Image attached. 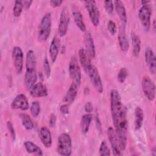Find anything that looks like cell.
<instances>
[{
	"label": "cell",
	"mask_w": 156,
	"mask_h": 156,
	"mask_svg": "<svg viewBox=\"0 0 156 156\" xmlns=\"http://www.w3.org/2000/svg\"><path fill=\"white\" fill-rule=\"evenodd\" d=\"M110 97V109L115 127L114 130L118 138L119 148L121 151H124L127 144V109L122 104L119 93L116 89L111 90Z\"/></svg>",
	"instance_id": "6da1fadb"
},
{
	"label": "cell",
	"mask_w": 156,
	"mask_h": 156,
	"mask_svg": "<svg viewBox=\"0 0 156 156\" xmlns=\"http://www.w3.org/2000/svg\"><path fill=\"white\" fill-rule=\"evenodd\" d=\"M26 72L24 77V84L27 90L34 86L37 81V57L33 50H29L26 55Z\"/></svg>",
	"instance_id": "7a4b0ae2"
},
{
	"label": "cell",
	"mask_w": 156,
	"mask_h": 156,
	"mask_svg": "<svg viewBox=\"0 0 156 156\" xmlns=\"http://www.w3.org/2000/svg\"><path fill=\"white\" fill-rule=\"evenodd\" d=\"M52 26L51 13L50 12L46 13L42 17L38 29V38L40 41H44L49 38Z\"/></svg>",
	"instance_id": "3957f363"
},
{
	"label": "cell",
	"mask_w": 156,
	"mask_h": 156,
	"mask_svg": "<svg viewBox=\"0 0 156 156\" xmlns=\"http://www.w3.org/2000/svg\"><path fill=\"white\" fill-rule=\"evenodd\" d=\"M73 151V143L70 135L67 133H61L58 138L57 151L60 155L69 156Z\"/></svg>",
	"instance_id": "277c9868"
},
{
	"label": "cell",
	"mask_w": 156,
	"mask_h": 156,
	"mask_svg": "<svg viewBox=\"0 0 156 156\" xmlns=\"http://www.w3.org/2000/svg\"><path fill=\"white\" fill-rule=\"evenodd\" d=\"M152 6L150 2L142 5L138 11V18L145 32H147L151 27Z\"/></svg>",
	"instance_id": "5b68a950"
},
{
	"label": "cell",
	"mask_w": 156,
	"mask_h": 156,
	"mask_svg": "<svg viewBox=\"0 0 156 156\" xmlns=\"http://www.w3.org/2000/svg\"><path fill=\"white\" fill-rule=\"evenodd\" d=\"M68 71L72 82L75 83L79 87L82 79L81 69L77 57L75 55H72L71 57L68 66Z\"/></svg>",
	"instance_id": "8992f818"
},
{
	"label": "cell",
	"mask_w": 156,
	"mask_h": 156,
	"mask_svg": "<svg viewBox=\"0 0 156 156\" xmlns=\"http://www.w3.org/2000/svg\"><path fill=\"white\" fill-rule=\"evenodd\" d=\"M84 71L89 77L96 91L99 93H102L103 91V84L97 68L91 64Z\"/></svg>",
	"instance_id": "52a82bcc"
},
{
	"label": "cell",
	"mask_w": 156,
	"mask_h": 156,
	"mask_svg": "<svg viewBox=\"0 0 156 156\" xmlns=\"http://www.w3.org/2000/svg\"><path fill=\"white\" fill-rule=\"evenodd\" d=\"M84 4L91 23L95 27L98 26L100 23V12L96 1H84Z\"/></svg>",
	"instance_id": "ba28073f"
},
{
	"label": "cell",
	"mask_w": 156,
	"mask_h": 156,
	"mask_svg": "<svg viewBox=\"0 0 156 156\" xmlns=\"http://www.w3.org/2000/svg\"><path fill=\"white\" fill-rule=\"evenodd\" d=\"M141 87L145 97L149 101H154L155 96V85L149 76L143 77L141 80Z\"/></svg>",
	"instance_id": "9c48e42d"
},
{
	"label": "cell",
	"mask_w": 156,
	"mask_h": 156,
	"mask_svg": "<svg viewBox=\"0 0 156 156\" xmlns=\"http://www.w3.org/2000/svg\"><path fill=\"white\" fill-rule=\"evenodd\" d=\"M70 21V16L66 7H63L61 10L58 27V35L62 37L66 35L68 31Z\"/></svg>",
	"instance_id": "30bf717a"
},
{
	"label": "cell",
	"mask_w": 156,
	"mask_h": 156,
	"mask_svg": "<svg viewBox=\"0 0 156 156\" xmlns=\"http://www.w3.org/2000/svg\"><path fill=\"white\" fill-rule=\"evenodd\" d=\"M12 59L15 71L17 74H21L23 68L24 54L22 49L19 46H15L12 49Z\"/></svg>",
	"instance_id": "8fae6325"
},
{
	"label": "cell",
	"mask_w": 156,
	"mask_h": 156,
	"mask_svg": "<svg viewBox=\"0 0 156 156\" xmlns=\"http://www.w3.org/2000/svg\"><path fill=\"white\" fill-rule=\"evenodd\" d=\"M10 107L12 109L26 111L29 108V104L27 96L23 93L18 94L11 102Z\"/></svg>",
	"instance_id": "7c38bea8"
},
{
	"label": "cell",
	"mask_w": 156,
	"mask_h": 156,
	"mask_svg": "<svg viewBox=\"0 0 156 156\" xmlns=\"http://www.w3.org/2000/svg\"><path fill=\"white\" fill-rule=\"evenodd\" d=\"M107 135L111 146V148L112 149L113 155L115 156L121 155L122 152L119 146L118 138L116 137L114 129H113L112 127H109L108 128Z\"/></svg>",
	"instance_id": "4fadbf2b"
},
{
	"label": "cell",
	"mask_w": 156,
	"mask_h": 156,
	"mask_svg": "<svg viewBox=\"0 0 156 156\" xmlns=\"http://www.w3.org/2000/svg\"><path fill=\"white\" fill-rule=\"evenodd\" d=\"M144 58L145 62L150 73L152 74H154L156 72V59L155 54L151 48L147 47L146 48Z\"/></svg>",
	"instance_id": "5bb4252c"
},
{
	"label": "cell",
	"mask_w": 156,
	"mask_h": 156,
	"mask_svg": "<svg viewBox=\"0 0 156 156\" xmlns=\"http://www.w3.org/2000/svg\"><path fill=\"white\" fill-rule=\"evenodd\" d=\"M60 45L61 42L60 38L57 35L54 36L52 39L49 49V56L52 63H54L57 58L60 49Z\"/></svg>",
	"instance_id": "9a60e30c"
},
{
	"label": "cell",
	"mask_w": 156,
	"mask_h": 156,
	"mask_svg": "<svg viewBox=\"0 0 156 156\" xmlns=\"http://www.w3.org/2000/svg\"><path fill=\"white\" fill-rule=\"evenodd\" d=\"M113 4L114 8L115 9L116 12L121 21L122 27L126 28L127 23V17L126 10L124 7V3L121 1H114Z\"/></svg>",
	"instance_id": "2e32d148"
},
{
	"label": "cell",
	"mask_w": 156,
	"mask_h": 156,
	"mask_svg": "<svg viewBox=\"0 0 156 156\" xmlns=\"http://www.w3.org/2000/svg\"><path fill=\"white\" fill-rule=\"evenodd\" d=\"M29 91L30 95L34 98L45 97L48 94V88L41 82L36 83Z\"/></svg>",
	"instance_id": "e0dca14e"
},
{
	"label": "cell",
	"mask_w": 156,
	"mask_h": 156,
	"mask_svg": "<svg viewBox=\"0 0 156 156\" xmlns=\"http://www.w3.org/2000/svg\"><path fill=\"white\" fill-rule=\"evenodd\" d=\"M38 136L40 140L44 146L49 148L52 145V136L50 130L46 127H42L40 128Z\"/></svg>",
	"instance_id": "ac0fdd59"
},
{
	"label": "cell",
	"mask_w": 156,
	"mask_h": 156,
	"mask_svg": "<svg viewBox=\"0 0 156 156\" xmlns=\"http://www.w3.org/2000/svg\"><path fill=\"white\" fill-rule=\"evenodd\" d=\"M72 15L74 21V23L76 25V26L79 28V29L85 32L86 31V26L85 24L83 16L80 12V11L79 10L78 8L76 7H74L72 9Z\"/></svg>",
	"instance_id": "d6986e66"
},
{
	"label": "cell",
	"mask_w": 156,
	"mask_h": 156,
	"mask_svg": "<svg viewBox=\"0 0 156 156\" xmlns=\"http://www.w3.org/2000/svg\"><path fill=\"white\" fill-rule=\"evenodd\" d=\"M118 38L119 46L121 50L124 53L127 52L129 49V41L125 31V28L121 27L119 29Z\"/></svg>",
	"instance_id": "ffe728a7"
},
{
	"label": "cell",
	"mask_w": 156,
	"mask_h": 156,
	"mask_svg": "<svg viewBox=\"0 0 156 156\" xmlns=\"http://www.w3.org/2000/svg\"><path fill=\"white\" fill-rule=\"evenodd\" d=\"M85 44L86 48V51L90 57V58H94L96 55L95 46L93 38L90 32H87L85 35Z\"/></svg>",
	"instance_id": "44dd1931"
},
{
	"label": "cell",
	"mask_w": 156,
	"mask_h": 156,
	"mask_svg": "<svg viewBox=\"0 0 156 156\" xmlns=\"http://www.w3.org/2000/svg\"><path fill=\"white\" fill-rule=\"evenodd\" d=\"M78 87L79 86L75 83H71L64 97V101L66 102L68 104H71L74 101L77 94Z\"/></svg>",
	"instance_id": "7402d4cb"
},
{
	"label": "cell",
	"mask_w": 156,
	"mask_h": 156,
	"mask_svg": "<svg viewBox=\"0 0 156 156\" xmlns=\"http://www.w3.org/2000/svg\"><path fill=\"white\" fill-rule=\"evenodd\" d=\"M93 115L91 113H86L82 115L80 120V130L82 134L85 135L88 133L90 124L93 119Z\"/></svg>",
	"instance_id": "603a6c76"
},
{
	"label": "cell",
	"mask_w": 156,
	"mask_h": 156,
	"mask_svg": "<svg viewBox=\"0 0 156 156\" xmlns=\"http://www.w3.org/2000/svg\"><path fill=\"white\" fill-rule=\"evenodd\" d=\"M78 55L79 63L81 66L83 68V70L85 71L90 65L92 64L90 60V57L88 55L86 50L83 48H80L79 50Z\"/></svg>",
	"instance_id": "cb8c5ba5"
},
{
	"label": "cell",
	"mask_w": 156,
	"mask_h": 156,
	"mask_svg": "<svg viewBox=\"0 0 156 156\" xmlns=\"http://www.w3.org/2000/svg\"><path fill=\"white\" fill-rule=\"evenodd\" d=\"M24 147L27 153L35 155H43L41 149L36 144L31 141H26L24 143Z\"/></svg>",
	"instance_id": "d4e9b609"
},
{
	"label": "cell",
	"mask_w": 156,
	"mask_h": 156,
	"mask_svg": "<svg viewBox=\"0 0 156 156\" xmlns=\"http://www.w3.org/2000/svg\"><path fill=\"white\" fill-rule=\"evenodd\" d=\"M131 38L132 43V54L134 57H138L141 51V41L140 38L135 33L132 32Z\"/></svg>",
	"instance_id": "484cf974"
},
{
	"label": "cell",
	"mask_w": 156,
	"mask_h": 156,
	"mask_svg": "<svg viewBox=\"0 0 156 156\" xmlns=\"http://www.w3.org/2000/svg\"><path fill=\"white\" fill-rule=\"evenodd\" d=\"M134 126L135 129L138 130L140 129L143 126V122L144 120V113L143 110L140 107H136L134 111Z\"/></svg>",
	"instance_id": "4316f807"
},
{
	"label": "cell",
	"mask_w": 156,
	"mask_h": 156,
	"mask_svg": "<svg viewBox=\"0 0 156 156\" xmlns=\"http://www.w3.org/2000/svg\"><path fill=\"white\" fill-rule=\"evenodd\" d=\"M22 124L27 130H31L34 127V122L31 118L26 113H22L20 115Z\"/></svg>",
	"instance_id": "83f0119b"
},
{
	"label": "cell",
	"mask_w": 156,
	"mask_h": 156,
	"mask_svg": "<svg viewBox=\"0 0 156 156\" xmlns=\"http://www.w3.org/2000/svg\"><path fill=\"white\" fill-rule=\"evenodd\" d=\"M24 9L22 1H15L13 7V14L15 17H19Z\"/></svg>",
	"instance_id": "f1b7e54d"
},
{
	"label": "cell",
	"mask_w": 156,
	"mask_h": 156,
	"mask_svg": "<svg viewBox=\"0 0 156 156\" xmlns=\"http://www.w3.org/2000/svg\"><path fill=\"white\" fill-rule=\"evenodd\" d=\"M30 112L34 118H37L39 115L40 112V105L38 101H34L32 102L30 107Z\"/></svg>",
	"instance_id": "f546056e"
},
{
	"label": "cell",
	"mask_w": 156,
	"mask_h": 156,
	"mask_svg": "<svg viewBox=\"0 0 156 156\" xmlns=\"http://www.w3.org/2000/svg\"><path fill=\"white\" fill-rule=\"evenodd\" d=\"M99 155L103 156V155H107L109 156L111 155L110 150L108 146L107 143L105 141H102L101 143L99 149Z\"/></svg>",
	"instance_id": "4dcf8cb0"
},
{
	"label": "cell",
	"mask_w": 156,
	"mask_h": 156,
	"mask_svg": "<svg viewBox=\"0 0 156 156\" xmlns=\"http://www.w3.org/2000/svg\"><path fill=\"white\" fill-rule=\"evenodd\" d=\"M128 75V71L126 68H122L120 69L118 76H117V79L119 82L122 83L125 82L127 77Z\"/></svg>",
	"instance_id": "1f68e13d"
},
{
	"label": "cell",
	"mask_w": 156,
	"mask_h": 156,
	"mask_svg": "<svg viewBox=\"0 0 156 156\" xmlns=\"http://www.w3.org/2000/svg\"><path fill=\"white\" fill-rule=\"evenodd\" d=\"M43 70L46 78L49 79L51 76V66L47 57H45L43 60Z\"/></svg>",
	"instance_id": "d6a6232c"
},
{
	"label": "cell",
	"mask_w": 156,
	"mask_h": 156,
	"mask_svg": "<svg viewBox=\"0 0 156 156\" xmlns=\"http://www.w3.org/2000/svg\"><path fill=\"white\" fill-rule=\"evenodd\" d=\"M104 7L105 11L108 14H112L114 10V4L113 1H104Z\"/></svg>",
	"instance_id": "836d02e7"
},
{
	"label": "cell",
	"mask_w": 156,
	"mask_h": 156,
	"mask_svg": "<svg viewBox=\"0 0 156 156\" xmlns=\"http://www.w3.org/2000/svg\"><path fill=\"white\" fill-rule=\"evenodd\" d=\"M107 30L112 35H114L116 34V26L115 23L113 21H112V20L108 21V24H107Z\"/></svg>",
	"instance_id": "e575fe53"
},
{
	"label": "cell",
	"mask_w": 156,
	"mask_h": 156,
	"mask_svg": "<svg viewBox=\"0 0 156 156\" xmlns=\"http://www.w3.org/2000/svg\"><path fill=\"white\" fill-rule=\"evenodd\" d=\"M7 129L9 132L10 135H11V137H12L13 141L15 140L16 134H15V129H14L12 123L10 121H8L7 122Z\"/></svg>",
	"instance_id": "d590c367"
},
{
	"label": "cell",
	"mask_w": 156,
	"mask_h": 156,
	"mask_svg": "<svg viewBox=\"0 0 156 156\" xmlns=\"http://www.w3.org/2000/svg\"><path fill=\"white\" fill-rule=\"evenodd\" d=\"M57 121V117L56 115L54 113H52L50 115L49 119V124L51 127H54L55 126Z\"/></svg>",
	"instance_id": "8d00e7d4"
},
{
	"label": "cell",
	"mask_w": 156,
	"mask_h": 156,
	"mask_svg": "<svg viewBox=\"0 0 156 156\" xmlns=\"http://www.w3.org/2000/svg\"><path fill=\"white\" fill-rule=\"evenodd\" d=\"M84 110L87 113H91L93 111V106L90 102H87L84 105Z\"/></svg>",
	"instance_id": "74e56055"
},
{
	"label": "cell",
	"mask_w": 156,
	"mask_h": 156,
	"mask_svg": "<svg viewBox=\"0 0 156 156\" xmlns=\"http://www.w3.org/2000/svg\"><path fill=\"white\" fill-rule=\"evenodd\" d=\"M60 111L63 114H68L69 112L68 105L66 104L62 105L60 107Z\"/></svg>",
	"instance_id": "f35d334b"
},
{
	"label": "cell",
	"mask_w": 156,
	"mask_h": 156,
	"mask_svg": "<svg viewBox=\"0 0 156 156\" xmlns=\"http://www.w3.org/2000/svg\"><path fill=\"white\" fill-rule=\"evenodd\" d=\"M49 3H50V5L52 7H57L63 3V1H62V0H51V1H50Z\"/></svg>",
	"instance_id": "ab89813d"
},
{
	"label": "cell",
	"mask_w": 156,
	"mask_h": 156,
	"mask_svg": "<svg viewBox=\"0 0 156 156\" xmlns=\"http://www.w3.org/2000/svg\"><path fill=\"white\" fill-rule=\"evenodd\" d=\"M32 2H33L32 1H22L24 9H25L26 10L29 9L32 3Z\"/></svg>",
	"instance_id": "60d3db41"
},
{
	"label": "cell",
	"mask_w": 156,
	"mask_h": 156,
	"mask_svg": "<svg viewBox=\"0 0 156 156\" xmlns=\"http://www.w3.org/2000/svg\"><path fill=\"white\" fill-rule=\"evenodd\" d=\"M151 151H152V152H153V153L152 154V155H156V152H155L156 149H155V146H154V147L152 148Z\"/></svg>",
	"instance_id": "b9f144b4"
}]
</instances>
